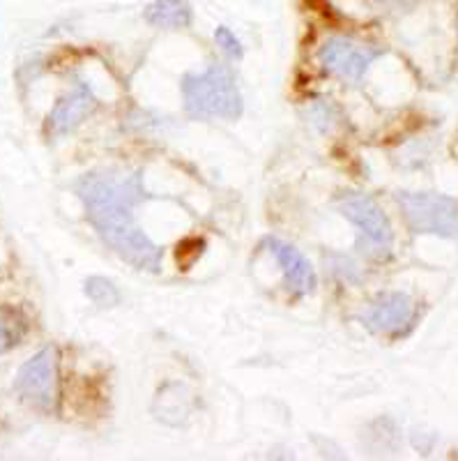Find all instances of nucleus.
<instances>
[{"label": "nucleus", "instance_id": "1", "mask_svg": "<svg viewBox=\"0 0 458 461\" xmlns=\"http://www.w3.org/2000/svg\"><path fill=\"white\" fill-rule=\"evenodd\" d=\"M85 220L111 252L136 270L157 275L162 270V249L136 224L134 208L148 199L143 173L93 171L74 183Z\"/></svg>", "mask_w": 458, "mask_h": 461}, {"label": "nucleus", "instance_id": "11", "mask_svg": "<svg viewBox=\"0 0 458 461\" xmlns=\"http://www.w3.org/2000/svg\"><path fill=\"white\" fill-rule=\"evenodd\" d=\"M28 332L26 316L12 307H0V353L12 351L23 341Z\"/></svg>", "mask_w": 458, "mask_h": 461}, {"label": "nucleus", "instance_id": "15", "mask_svg": "<svg viewBox=\"0 0 458 461\" xmlns=\"http://www.w3.org/2000/svg\"><path fill=\"white\" fill-rule=\"evenodd\" d=\"M371 3H378V5H396V3H406V0H371Z\"/></svg>", "mask_w": 458, "mask_h": 461}, {"label": "nucleus", "instance_id": "8", "mask_svg": "<svg viewBox=\"0 0 458 461\" xmlns=\"http://www.w3.org/2000/svg\"><path fill=\"white\" fill-rule=\"evenodd\" d=\"M99 102L94 97L93 88L84 81H78L67 95H63L60 100L56 102V106L51 109L47 118V137L51 139H65L69 137L72 131H76L78 127L88 121L90 115L97 111Z\"/></svg>", "mask_w": 458, "mask_h": 461}, {"label": "nucleus", "instance_id": "6", "mask_svg": "<svg viewBox=\"0 0 458 461\" xmlns=\"http://www.w3.org/2000/svg\"><path fill=\"white\" fill-rule=\"evenodd\" d=\"M382 49L375 44L362 42L350 35H332L328 37L320 49H318V60L325 72L334 74L338 79L360 84L371 65L382 56Z\"/></svg>", "mask_w": 458, "mask_h": 461}, {"label": "nucleus", "instance_id": "4", "mask_svg": "<svg viewBox=\"0 0 458 461\" xmlns=\"http://www.w3.org/2000/svg\"><path fill=\"white\" fill-rule=\"evenodd\" d=\"M14 393L40 413H56L60 403V357L56 346H44L23 362L14 378Z\"/></svg>", "mask_w": 458, "mask_h": 461}, {"label": "nucleus", "instance_id": "2", "mask_svg": "<svg viewBox=\"0 0 458 461\" xmlns=\"http://www.w3.org/2000/svg\"><path fill=\"white\" fill-rule=\"evenodd\" d=\"M184 111L196 121H238L245 111V100L226 65L212 63L198 74L183 79Z\"/></svg>", "mask_w": 458, "mask_h": 461}, {"label": "nucleus", "instance_id": "3", "mask_svg": "<svg viewBox=\"0 0 458 461\" xmlns=\"http://www.w3.org/2000/svg\"><path fill=\"white\" fill-rule=\"evenodd\" d=\"M338 210L360 233L357 249L366 258L382 261L390 257L391 247H394V230H391L385 210L375 203V199H371L369 194H360V192H350L338 199Z\"/></svg>", "mask_w": 458, "mask_h": 461}, {"label": "nucleus", "instance_id": "12", "mask_svg": "<svg viewBox=\"0 0 458 461\" xmlns=\"http://www.w3.org/2000/svg\"><path fill=\"white\" fill-rule=\"evenodd\" d=\"M85 295H88L93 303H97L99 307H113V304L121 303L118 288L104 277H90L88 282H85Z\"/></svg>", "mask_w": 458, "mask_h": 461}, {"label": "nucleus", "instance_id": "13", "mask_svg": "<svg viewBox=\"0 0 458 461\" xmlns=\"http://www.w3.org/2000/svg\"><path fill=\"white\" fill-rule=\"evenodd\" d=\"M214 42H217V47L221 49L230 60H240V58L245 56V47H242V42L230 28L219 26L217 31H214Z\"/></svg>", "mask_w": 458, "mask_h": 461}, {"label": "nucleus", "instance_id": "10", "mask_svg": "<svg viewBox=\"0 0 458 461\" xmlns=\"http://www.w3.org/2000/svg\"><path fill=\"white\" fill-rule=\"evenodd\" d=\"M143 19L159 31H184L193 23V10L187 0H152Z\"/></svg>", "mask_w": 458, "mask_h": 461}, {"label": "nucleus", "instance_id": "7", "mask_svg": "<svg viewBox=\"0 0 458 461\" xmlns=\"http://www.w3.org/2000/svg\"><path fill=\"white\" fill-rule=\"evenodd\" d=\"M415 300L401 291H390L371 300V304L362 312V323L375 335L399 337L410 330L415 321Z\"/></svg>", "mask_w": 458, "mask_h": 461}, {"label": "nucleus", "instance_id": "9", "mask_svg": "<svg viewBox=\"0 0 458 461\" xmlns=\"http://www.w3.org/2000/svg\"><path fill=\"white\" fill-rule=\"evenodd\" d=\"M265 247L267 252L276 258L279 267H282L283 284H286V288L292 295L307 298V295H311L316 291V270H313V266L307 261V257L300 249H295L288 242L279 240V238H267Z\"/></svg>", "mask_w": 458, "mask_h": 461}, {"label": "nucleus", "instance_id": "14", "mask_svg": "<svg viewBox=\"0 0 458 461\" xmlns=\"http://www.w3.org/2000/svg\"><path fill=\"white\" fill-rule=\"evenodd\" d=\"M309 118H311L313 125H318L323 131H329L337 122V109L329 104V100H318L316 104L309 106Z\"/></svg>", "mask_w": 458, "mask_h": 461}, {"label": "nucleus", "instance_id": "5", "mask_svg": "<svg viewBox=\"0 0 458 461\" xmlns=\"http://www.w3.org/2000/svg\"><path fill=\"white\" fill-rule=\"evenodd\" d=\"M396 203L412 233L458 238V199L433 192H399Z\"/></svg>", "mask_w": 458, "mask_h": 461}]
</instances>
